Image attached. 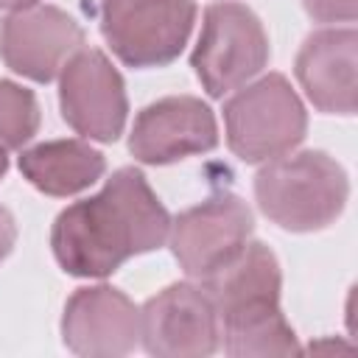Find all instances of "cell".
Returning <instances> with one entry per match:
<instances>
[{"instance_id":"6da1fadb","label":"cell","mask_w":358,"mask_h":358,"mask_svg":"<svg viewBox=\"0 0 358 358\" xmlns=\"http://www.w3.org/2000/svg\"><path fill=\"white\" fill-rule=\"evenodd\" d=\"M168 229L171 218L145 176L120 168L98 196L59 213L50 243L67 274L106 277L131 255L162 246Z\"/></svg>"},{"instance_id":"7a4b0ae2","label":"cell","mask_w":358,"mask_h":358,"mask_svg":"<svg viewBox=\"0 0 358 358\" xmlns=\"http://www.w3.org/2000/svg\"><path fill=\"white\" fill-rule=\"evenodd\" d=\"M347 193L350 185L341 165L322 151L274 157L255 179L260 210L291 232H313L333 224L344 210Z\"/></svg>"},{"instance_id":"3957f363","label":"cell","mask_w":358,"mask_h":358,"mask_svg":"<svg viewBox=\"0 0 358 358\" xmlns=\"http://www.w3.org/2000/svg\"><path fill=\"white\" fill-rule=\"evenodd\" d=\"M229 148L246 162L288 154L308 129L305 106L280 73H268L232 95L224 106Z\"/></svg>"},{"instance_id":"277c9868","label":"cell","mask_w":358,"mask_h":358,"mask_svg":"<svg viewBox=\"0 0 358 358\" xmlns=\"http://www.w3.org/2000/svg\"><path fill=\"white\" fill-rule=\"evenodd\" d=\"M193 70L210 95H224L255 78L268 62L260 20L241 3H213L193 50Z\"/></svg>"},{"instance_id":"5b68a950","label":"cell","mask_w":358,"mask_h":358,"mask_svg":"<svg viewBox=\"0 0 358 358\" xmlns=\"http://www.w3.org/2000/svg\"><path fill=\"white\" fill-rule=\"evenodd\" d=\"M196 20L193 0H123L101 8V31L120 62L162 67L179 56Z\"/></svg>"},{"instance_id":"8992f818","label":"cell","mask_w":358,"mask_h":358,"mask_svg":"<svg viewBox=\"0 0 358 358\" xmlns=\"http://www.w3.org/2000/svg\"><path fill=\"white\" fill-rule=\"evenodd\" d=\"M218 313L201 285L176 282L140 310V338L159 358H201L218 347Z\"/></svg>"},{"instance_id":"52a82bcc","label":"cell","mask_w":358,"mask_h":358,"mask_svg":"<svg viewBox=\"0 0 358 358\" xmlns=\"http://www.w3.org/2000/svg\"><path fill=\"white\" fill-rule=\"evenodd\" d=\"M59 101L64 120L84 137L112 143L126 123V90L112 62L92 48H81L59 73Z\"/></svg>"},{"instance_id":"ba28073f","label":"cell","mask_w":358,"mask_h":358,"mask_svg":"<svg viewBox=\"0 0 358 358\" xmlns=\"http://www.w3.org/2000/svg\"><path fill=\"white\" fill-rule=\"evenodd\" d=\"M84 48L81 25L56 6H28L14 11L0 28L6 64L34 81H53Z\"/></svg>"},{"instance_id":"9c48e42d","label":"cell","mask_w":358,"mask_h":358,"mask_svg":"<svg viewBox=\"0 0 358 358\" xmlns=\"http://www.w3.org/2000/svg\"><path fill=\"white\" fill-rule=\"evenodd\" d=\"M252 232V213L238 196H213L185 210L168 229L171 249L190 277H207L235 255Z\"/></svg>"},{"instance_id":"30bf717a","label":"cell","mask_w":358,"mask_h":358,"mask_svg":"<svg viewBox=\"0 0 358 358\" xmlns=\"http://www.w3.org/2000/svg\"><path fill=\"white\" fill-rule=\"evenodd\" d=\"M64 344L76 355L115 358L134 350L140 338V310L117 288L92 285L70 296L62 319Z\"/></svg>"},{"instance_id":"8fae6325","label":"cell","mask_w":358,"mask_h":358,"mask_svg":"<svg viewBox=\"0 0 358 358\" xmlns=\"http://www.w3.org/2000/svg\"><path fill=\"white\" fill-rule=\"evenodd\" d=\"M218 143L213 112L190 95L162 98L145 106L131 129L129 148L140 162L168 165L190 154L210 151Z\"/></svg>"},{"instance_id":"7c38bea8","label":"cell","mask_w":358,"mask_h":358,"mask_svg":"<svg viewBox=\"0 0 358 358\" xmlns=\"http://www.w3.org/2000/svg\"><path fill=\"white\" fill-rule=\"evenodd\" d=\"M305 95L322 112L352 115L358 92V36L352 28H324L305 39L296 56Z\"/></svg>"},{"instance_id":"4fadbf2b","label":"cell","mask_w":358,"mask_h":358,"mask_svg":"<svg viewBox=\"0 0 358 358\" xmlns=\"http://www.w3.org/2000/svg\"><path fill=\"white\" fill-rule=\"evenodd\" d=\"M218 319L263 305H280V266L263 243H243L218 268L201 277Z\"/></svg>"},{"instance_id":"5bb4252c","label":"cell","mask_w":358,"mask_h":358,"mask_svg":"<svg viewBox=\"0 0 358 358\" xmlns=\"http://www.w3.org/2000/svg\"><path fill=\"white\" fill-rule=\"evenodd\" d=\"M20 168L25 179L50 196H70L95 185L106 168L103 157L81 140H53L22 151Z\"/></svg>"},{"instance_id":"9a60e30c","label":"cell","mask_w":358,"mask_h":358,"mask_svg":"<svg viewBox=\"0 0 358 358\" xmlns=\"http://www.w3.org/2000/svg\"><path fill=\"white\" fill-rule=\"evenodd\" d=\"M218 327L229 355H294L299 350L280 305L229 313L218 319Z\"/></svg>"},{"instance_id":"2e32d148","label":"cell","mask_w":358,"mask_h":358,"mask_svg":"<svg viewBox=\"0 0 358 358\" xmlns=\"http://www.w3.org/2000/svg\"><path fill=\"white\" fill-rule=\"evenodd\" d=\"M39 129V106L31 90L0 81V145L22 148Z\"/></svg>"},{"instance_id":"e0dca14e","label":"cell","mask_w":358,"mask_h":358,"mask_svg":"<svg viewBox=\"0 0 358 358\" xmlns=\"http://www.w3.org/2000/svg\"><path fill=\"white\" fill-rule=\"evenodd\" d=\"M308 14L319 22H350L355 20L358 0H302Z\"/></svg>"},{"instance_id":"ac0fdd59","label":"cell","mask_w":358,"mask_h":358,"mask_svg":"<svg viewBox=\"0 0 358 358\" xmlns=\"http://www.w3.org/2000/svg\"><path fill=\"white\" fill-rule=\"evenodd\" d=\"M14 241H17V224H14L11 213L0 207V260H3V257L11 252Z\"/></svg>"},{"instance_id":"d6986e66","label":"cell","mask_w":358,"mask_h":358,"mask_svg":"<svg viewBox=\"0 0 358 358\" xmlns=\"http://www.w3.org/2000/svg\"><path fill=\"white\" fill-rule=\"evenodd\" d=\"M39 0H0V8H8V11H20V8H28V6H36Z\"/></svg>"},{"instance_id":"ffe728a7","label":"cell","mask_w":358,"mask_h":358,"mask_svg":"<svg viewBox=\"0 0 358 358\" xmlns=\"http://www.w3.org/2000/svg\"><path fill=\"white\" fill-rule=\"evenodd\" d=\"M6 168H8V159H6V148L0 145V179H3V173H6Z\"/></svg>"},{"instance_id":"44dd1931","label":"cell","mask_w":358,"mask_h":358,"mask_svg":"<svg viewBox=\"0 0 358 358\" xmlns=\"http://www.w3.org/2000/svg\"><path fill=\"white\" fill-rule=\"evenodd\" d=\"M115 3H123V0H101V8L103 6H115Z\"/></svg>"}]
</instances>
